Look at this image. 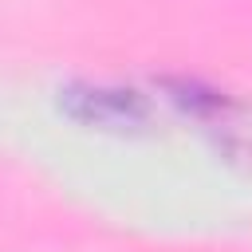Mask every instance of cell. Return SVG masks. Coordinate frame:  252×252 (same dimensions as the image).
<instances>
[{
    "label": "cell",
    "instance_id": "6da1fadb",
    "mask_svg": "<svg viewBox=\"0 0 252 252\" xmlns=\"http://www.w3.org/2000/svg\"><path fill=\"white\" fill-rule=\"evenodd\" d=\"M161 91H165L161 94L165 102H173L181 114L201 122V130L217 142L220 154L252 165V106L248 102H236L232 94L213 91L193 79H165Z\"/></svg>",
    "mask_w": 252,
    "mask_h": 252
},
{
    "label": "cell",
    "instance_id": "7a4b0ae2",
    "mask_svg": "<svg viewBox=\"0 0 252 252\" xmlns=\"http://www.w3.org/2000/svg\"><path fill=\"white\" fill-rule=\"evenodd\" d=\"M59 110L71 122L102 134H146L158 118L154 98L122 83H71L59 91Z\"/></svg>",
    "mask_w": 252,
    "mask_h": 252
}]
</instances>
